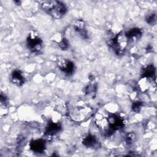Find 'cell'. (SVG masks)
<instances>
[{
  "mask_svg": "<svg viewBox=\"0 0 157 157\" xmlns=\"http://www.w3.org/2000/svg\"><path fill=\"white\" fill-rule=\"evenodd\" d=\"M61 129V126L59 123L51 121L48 123L45 129V134L47 136H53L58 133Z\"/></svg>",
  "mask_w": 157,
  "mask_h": 157,
  "instance_id": "8fae6325",
  "label": "cell"
},
{
  "mask_svg": "<svg viewBox=\"0 0 157 157\" xmlns=\"http://www.w3.org/2000/svg\"><path fill=\"white\" fill-rule=\"evenodd\" d=\"M137 88L139 91L142 92H146L148 90H155L156 87V75L147 76L142 75L137 82Z\"/></svg>",
  "mask_w": 157,
  "mask_h": 157,
  "instance_id": "5b68a950",
  "label": "cell"
},
{
  "mask_svg": "<svg viewBox=\"0 0 157 157\" xmlns=\"http://www.w3.org/2000/svg\"><path fill=\"white\" fill-rule=\"evenodd\" d=\"M145 21L146 22L150 25H154L156 23V15L155 13H150L148 14L145 17Z\"/></svg>",
  "mask_w": 157,
  "mask_h": 157,
  "instance_id": "5bb4252c",
  "label": "cell"
},
{
  "mask_svg": "<svg viewBox=\"0 0 157 157\" xmlns=\"http://www.w3.org/2000/svg\"><path fill=\"white\" fill-rule=\"evenodd\" d=\"M41 9L53 18L60 19L67 12L65 4L59 1H47L42 3Z\"/></svg>",
  "mask_w": 157,
  "mask_h": 157,
  "instance_id": "7a4b0ae2",
  "label": "cell"
},
{
  "mask_svg": "<svg viewBox=\"0 0 157 157\" xmlns=\"http://www.w3.org/2000/svg\"><path fill=\"white\" fill-rule=\"evenodd\" d=\"M97 90V86L94 83H90L88 85L84 90L85 93L90 97H94L96 94Z\"/></svg>",
  "mask_w": 157,
  "mask_h": 157,
  "instance_id": "4fadbf2b",
  "label": "cell"
},
{
  "mask_svg": "<svg viewBox=\"0 0 157 157\" xmlns=\"http://www.w3.org/2000/svg\"><path fill=\"white\" fill-rule=\"evenodd\" d=\"M128 42L124 33L120 32L108 41V45L116 55H121L126 50Z\"/></svg>",
  "mask_w": 157,
  "mask_h": 157,
  "instance_id": "3957f363",
  "label": "cell"
},
{
  "mask_svg": "<svg viewBox=\"0 0 157 157\" xmlns=\"http://www.w3.org/2000/svg\"><path fill=\"white\" fill-rule=\"evenodd\" d=\"M0 100H1V107H3V106L6 107V105L8 104V100H7V97L5 95H4L3 94H1Z\"/></svg>",
  "mask_w": 157,
  "mask_h": 157,
  "instance_id": "ac0fdd59",
  "label": "cell"
},
{
  "mask_svg": "<svg viewBox=\"0 0 157 157\" xmlns=\"http://www.w3.org/2000/svg\"><path fill=\"white\" fill-rule=\"evenodd\" d=\"M58 45L61 49L66 50L69 46V41L66 38H63L59 41V42L58 43Z\"/></svg>",
  "mask_w": 157,
  "mask_h": 157,
  "instance_id": "9a60e30c",
  "label": "cell"
},
{
  "mask_svg": "<svg viewBox=\"0 0 157 157\" xmlns=\"http://www.w3.org/2000/svg\"><path fill=\"white\" fill-rule=\"evenodd\" d=\"M142 107V102L136 100L132 104V110L135 112H138L140 110L141 108Z\"/></svg>",
  "mask_w": 157,
  "mask_h": 157,
  "instance_id": "2e32d148",
  "label": "cell"
},
{
  "mask_svg": "<svg viewBox=\"0 0 157 157\" xmlns=\"http://www.w3.org/2000/svg\"><path fill=\"white\" fill-rule=\"evenodd\" d=\"M30 149L35 153H42L45 151L46 142L42 139H37L31 141L29 144Z\"/></svg>",
  "mask_w": 157,
  "mask_h": 157,
  "instance_id": "9c48e42d",
  "label": "cell"
},
{
  "mask_svg": "<svg viewBox=\"0 0 157 157\" xmlns=\"http://www.w3.org/2000/svg\"><path fill=\"white\" fill-rule=\"evenodd\" d=\"M10 78L12 82L17 86L23 85L26 80L25 73L19 69L13 71L10 74Z\"/></svg>",
  "mask_w": 157,
  "mask_h": 157,
  "instance_id": "ba28073f",
  "label": "cell"
},
{
  "mask_svg": "<svg viewBox=\"0 0 157 157\" xmlns=\"http://www.w3.org/2000/svg\"><path fill=\"white\" fill-rule=\"evenodd\" d=\"M57 66L62 72L68 75L72 74L75 70L74 63L72 61L64 58L58 59Z\"/></svg>",
  "mask_w": 157,
  "mask_h": 157,
  "instance_id": "8992f818",
  "label": "cell"
},
{
  "mask_svg": "<svg viewBox=\"0 0 157 157\" xmlns=\"http://www.w3.org/2000/svg\"><path fill=\"white\" fill-rule=\"evenodd\" d=\"M82 144L86 147L93 148L98 144V142L96 136L91 134H88L83 138Z\"/></svg>",
  "mask_w": 157,
  "mask_h": 157,
  "instance_id": "7c38bea8",
  "label": "cell"
},
{
  "mask_svg": "<svg viewBox=\"0 0 157 157\" xmlns=\"http://www.w3.org/2000/svg\"><path fill=\"white\" fill-rule=\"evenodd\" d=\"M67 113L73 121L82 123L92 116L93 109L85 103H77L69 107Z\"/></svg>",
  "mask_w": 157,
  "mask_h": 157,
  "instance_id": "6da1fadb",
  "label": "cell"
},
{
  "mask_svg": "<svg viewBox=\"0 0 157 157\" xmlns=\"http://www.w3.org/2000/svg\"><path fill=\"white\" fill-rule=\"evenodd\" d=\"M142 32L140 29L138 28H132L126 32H124V34L128 40L129 41H136L137 40L142 36Z\"/></svg>",
  "mask_w": 157,
  "mask_h": 157,
  "instance_id": "30bf717a",
  "label": "cell"
},
{
  "mask_svg": "<svg viewBox=\"0 0 157 157\" xmlns=\"http://www.w3.org/2000/svg\"><path fill=\"white\" fill-rule=\"evenodd\" d=\"M26 46L28 50L34 53H40L43 49V41L39 34L31 31L26 37Z\"/></svg>",
  "mask_w": 157,
  "mask_h": 157,
  "instance_id": "277c9868",
  "label": "cell"
},
{
  "mask_svg": "<svg viewBox=\"0 0 157 157\" xmlns=\"http://www.w3.org/2000/svg\"><path fill=\"white\" fill-rule=\"evenodd\" d=\"M74 30L83 39H88V31L86 30V25L84 21L82 20H77L73 22L72 24Z\"/></svg>",
  "mask_w": 157,
  "mask_h": 157,
  "instance_id": "52a82bcc",
  "label": "cell"
},
{
  "mask_svg": "<svg viewBox=\"0 0 157 157\" xmlns=\"http://www.w3.org/2000/svg\"><path fill=\"white\" fill-rule=\"evenodd\" d=\"M135 139L136 135L132 132H129L127 134L125 137V140L128 144H131L135 140Z\"/></svg>",
  "mask_w": 157,
  "mask_h": 157,
  "instance_id": "e0dca14e",
  "label": "cell"
}]
</instances>
